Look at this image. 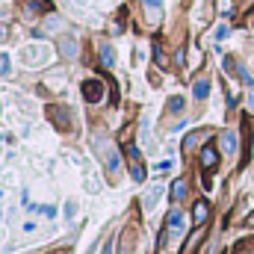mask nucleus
<instances>
[{
  "label": "nucleus",
  "instance_id": "f257e3e1",
  "mask_svg": "<svg viewBox=\"0 0 254 254\" xmlns=\"http://www.w3.org/2000/svg\"><path fill=\"white\" fill-rule=\"evenodd\" d=\"M92 145L98 148V154H101V160H107V169H110V172H119V166H122V160H119V151L113 148V142H110L107 136H101V133H95V139H92Z\"/></svg>",
  "mask_w": 254,
  "mask_h": 254
},
{
  "label": "nucleus",
  "instance_id": "f03ea898",
  "mask_svg": "<svg viewBox=\"0 0 254 254\" xmlns=\"http://www.w3.org/2000/svg\"><path fill=\"white\" fill-rule=\"evenodd\" d=\"M83 98H86L89 104H98V101L104 98V86H101L98 80H86V83H83Z\"/></svg>",
  "mask_w": 254,
  "mask_h": 254
},
{
  "label": "nucleus",
  "instance_id": "7ed1b4c3",
  "mask_svg": "<svg viewBox=\"0 0 254 254\" xmlns=\"http://www.w3.org/2000/svg\"><path fill=\"white\" fill-rule=\"evenodd\" d=\"M201 166H204V172H210V169L219 166V151L213 145H204L201 148Z\"/></svg>",
  "mask_w": 254,
  "mask_h": 254
},
{
  "label": "nucleus",
  "instance_id": "20e7f679",
  "mask_svg": "<svg viewBox=\"0 0 254 254\" xmlns=\"http://www.w3.org/2000/svg\"><path fill=\"white\" fill-rule=\"evenodd\" d=\"M166 222H169V234H184V225L187 222H184V213L181 210H172Z\"/></svg>",
  "mask_w": 254,
  "mask_h": 254
},
{
  "label": "nucleus",
  "instance_id": "39448f33",
  "mask_svg": "<svg viewBox=\"0 0 254 254\" xmlns=\"http://www.w3.org/2000/svg\"><path fill=\"white\" fill-rule=\"evenodd\" d=\"M60 51H63L65 60H77V54H80V45H77L74 39H60Z\"/></svg>",
  "mask_w": 254,
  "mask_h": 254
},
{
  "label": "nucleus",
  "instance_id": "423d86ee",
  "mask_svg": "<svg viewBox=\"0 0 254 254\" xmlns=\"http://www.w3.org/2000/svg\"><path fill=\"white\" fill-rule=\"evenodd\" d=\"M160 195H163V187H151V190L142 195V207L145 210H154V204L160 201Z\"/></svg>",
  "mask_w": 254,
  "mask_h": 254
},
{
  "label": "nucleus",
  "instance_id": "0eeeda50",
  "mask_svg": "<svg viewBox=\"0 0 254 254\" xmlns=\"http://www.w3.org/2000/svg\"><path fill=\"white\" fill-rule=\"evenodd\" d=\"M192 219H195L198 225H204V222L210 219V204H207V201H198V204L192 207Z\"/></svg>",
  "mask_w": 254,
  "mask_h": 254
},
{
  "label": "nucleus",
  "instance_id": "6e6552de",
  "mask_svg": "<svg viewBox=\"0 0 254 254\" xmlns=\"http://www.w3.org/2000/svg\"><path fill=\"white\" fill-rule=\"evenodd\" d=\"M222 148H225V154H234L237 151V133L234 130H225L222 133Z\"/></svg>",
  "mask_w": 254,
  "mask_h": 254
},
{
  "label": "nucleus",
  "instance_id": "1a4fd4ad",
  "mask_svg": "<svg viewBox=\"0 0 254 254\" xmlns=\"http://www.w3.org/2000/svg\"><path fill=\"white\" fill-rule=\"evenodd\" d=\"M207 92H210V83H207V80H195V86H192L195 101H204V98H207Z\"/></svg>",
  "mask_w": 254,
  "mask_h": 254
},
{
  "label": "nucleus",
  "instance_id": "9d476101",
  "mask_svg": "<svg viewBox=\"0 0 254 254\" xmlns=\"http://www.w3.org/2000/svg\"><path fill=\"white\" fill-rule=\"evenodd\" d=\"M27 12H51V3L48 0H24Z\"/></svg>",
  "mask_w": 254,
  "mask_h": 254
},
{
  "label": "nucleus",
  "instance_id": "9b49d317",
  "mask_svg": "<svg viewBox=\"0 0 254 254\" xmlns=\"http://www.w3.org/2000/svg\"><path fill=\"white\" fill-rule=\"evenodd\" d=\"M51 119H54L57 125L63 127V130H68V116H65V110H63V107H57V110H51Z\"/></svg>",
  "mask_w": 254,
  "mask_h": 254
},
{
  "label": "nucleus",
  "instance_id": "f8f14e48",
  "mask_svg": "<svg viewBox=\"0 0 254 254\" xmlns=\"http://www.w3.org/2000/svg\"><path fill=\"white\" fill-rule=\"evenodd\" d=\"M172 198H175V201L187 198V181H175V184H172Z\"/></svg>",
  "mask_w": 254,
  "mask_h": 254
},
{
  "label": "nucleus",
  "instance_id": "ddd939ff",
  "mask_svg": "<svg viewBox=\"0 0 254 254\" xmlns=\"http://www.w3.org/2000/svg\"><path fill=\"white\" fill-rule=\"evenodd\" d=\"M101 60H104V65H116V63H113V60H116L113 45H101Z\"/></svg>",
  "mask_w": 254,
  "mask_h": 254
},
{
  "label": "nucleus",
  "instance_id": "4468645a",
  "mask_svg": "<svg viewBox=\"0 0 254 254\" xmlns=\"http://www.w3.org/2000/svg\"><path fill=\"white\" fill-rule=\"evenodd\" d=\"M169 110H172V113H181V110H184V98H172V101H169Z\"/></svg>",
  "mask_w": 254,
  "mask_h": 254
},
{
  "label": "nucleus",
  "instance_id": "2eb2a0df",
  "mask_svg": "<svg viewBox=\"0 0 254 254\" xmlns=\"http://www.w3.org/2000/svg\"><path fill=\"white\" fill-rule=\"evenodd\" d=\"M57 27H63V21H60V18H51V21H48V30H57Z\"/></svg>",
  "mask_w": 254,
  "mask_h": 254
},
{
  "label": "nucleus",
  "instance_id": "dca6fc26",
  "mask_svg": "<svg viewBox=\"0 0 254 254\" xmlns=\"http://www.w3.org/2000/svg\"><path fill=\"white\" fill-rule=\"evenodd\" d=\"M225 36H228V27H225V24H222V27H216V39H225Z\"/></svg>",
  "mask_w": 254,
  "mask_h": 254
},
{
  "label": "nucleus",
  "instance_id": "f3484780",
  "mask_svg": "<svg viewBox=\"0 0 254 254\" xmlns=\"http://www.w3.org/2000/svg\"><path fill=\"white\" fill-rule=\"evenodd\" d=\"M113 252H116V240H110V243L104 246V254H113Z\"/></svg>",
  "mask_w": 254,
  "mask_h": 254
},
{
  "label": "nucleus",
  "instance_id": "a211bd4d",
  "mask_svg": "<svg viewBox=\"0 0 254 254\" xmlns=\"http://www.w3.org/2000/svg\"><path fill=\"white\" fill-rule=\"evenodd\" d=\"M6 36H9V27H6V24H0V42H6Z\"/></svg>",
  "mask_w": 254,
  "mask_h": 254
},
{
  "label": "nucleus",
  "instance_id": "6ab92c4d",
  "mask_svg": "<svg viewBox=\"0 0 254 254\" xmlns=\"http://www.w3.org/2000/svg\"><path fill=\"white\" fill-rule=\"evenodd\" d=\"M160 3H163V0H145V6H148V9H151V6H154V9H157V12H160Z\"/></svg>",
  "mask_w": 254,
  "mask_h": 254
},
{
  "label": "nucleus",
  "instance_id": "aec40b11",
  "mask_svg": "<svg viewBox=\"0 0 254 254\" xmlns=\"http://www.w3.org/2000/svg\"><path fill=\"white\" fill-rule=\"evenodd\" d=\"M246 104H249V110L254 113V92H249V98H246Z\"/></svg>",
  "mask_w": 254,
  "mask_h": 254
},
{
  "label": "nucleus",
  "instance_id": "412c9836",
  "mask_svg": "<svg viewBox=\"0 0 254 254\" xmlns=\"http://www.w3.org/2000/svg\"><path fill=\"white\" fill-rule=\"evenodd\" d=\"M249 225H252V228H254V216H252V219H249Z\"/></svg>",
  "mask_w": 254,
  "mask_h": 254
}]
</instances>
